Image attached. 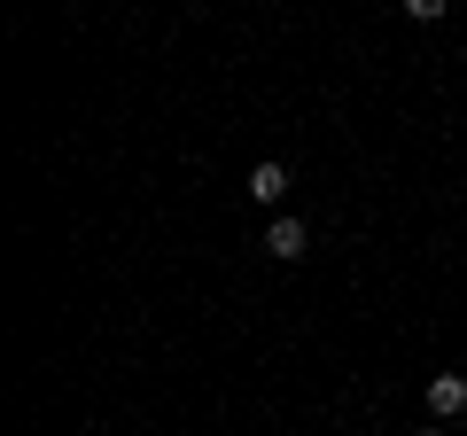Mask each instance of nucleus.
I'll return each instance as SVG.
<instances>
[{"label":"nucleus","instance_id":"nucleus-1","mask_svg":"<svg viewBox=\"0 0 467 436\" xmlns=\"http://www.w3.org/2000/svg\"><path fill=\"white\" fill-rule=\"evenodd\" d=\"M304 250H312V226H304V218H273V226H265V257H281V265H296Z\"/></svg>","mask_w":467,"mask_h":436},{"label":"nucleus","instance_id":"nucleus-2","mask_svg":"<svg viewBox=\"0 0 467 436\" xmlns=\"http://www.w3.org/2000/svg\"><path fill=\"white\" fill-rule=\"evenodd\" d=\"M467 413V374H429V420H460Z\"/></svg>","mask_w":467,"mask_h":436},{"label":"nucleus","instance_id":"nucleus-3","mask_svg":"<svg viewBox=\"0 0 467 436\" xmlns=\"http://www.w3.org/2000/svg\"><path fill=\"white\" fill-rule=\"evenodd\" d=\"M250 202H265V211L288 202V164H281V156H265V164L250 171Z\"/></svg>","mask_w":467,"mask_h":436},{"label":"nucleus","instance_id":"nucleus-4","mask_svg":"<svg viewBox=\"0 0 467 436\" xmlns=\"http://www.w3.org/2000/svg\"><path fill=\"white\" fill-rule=\"evenodd\" d=\"M398 8H405V16H413V24H436V16H444V8H451V0H398Z\"/></svg>","mask_w":467,"mask_h":436},{"label":"nucleus","instance_id":"nucleus-5","mask_svg":"<svg viewBox=\"0 0 467 436\" xmlns=\"http://www.w3.org/2000/svg\"><path fill=\"white\" fill-rule=\"evenodd\" d=\"M420 436H444V420H429V429H420Z\"/></svg>","mask_w":467,"mask_h":436}]
</instances>
